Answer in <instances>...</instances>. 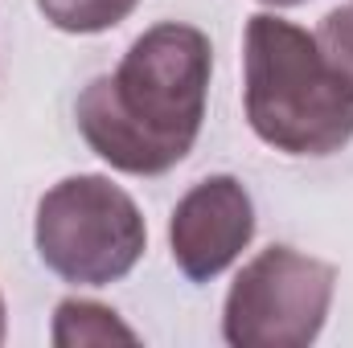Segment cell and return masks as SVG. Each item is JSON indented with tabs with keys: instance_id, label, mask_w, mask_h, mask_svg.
<instances>
[{
	"instance_id": "obj_6",
	"label": "cell",
	"mask_w": 353,
	"mask_h": 348,
	"mask_svg": "<svg viewBox=\"0 0 353 348\" xmlns=\"http://www.w3.org/2000/svg\"><path fill=\"white\" fill-rule=\"evenodd\" d=\"M50 340L58 348H90V345H136L140 336L103 303L94 299H62L54 312Z\"/></svg>"
},
{
	"instance_id": "obj_9",
	"label": "cell",
	"mask_w": 353,
	"mask_h": 348,
	"mask_svg": "<svg viewBox=\"0 0 353 348\" xmlns=\"http://www.w3.org/2000/svg\"><path fill=\"white\" fill-rule=\"evenodd\" d=\"M263 4H271V8H292V4H304V0H263Z\"/></svg>"
},
{
	"instance_id": "obj_1",
	"label": "cell",
	"mask_w": 353,
	"mask_h": 348,
	"mask_svg": "<svg viewBox=\"0 0 353 348\" xmlns=\"http://www.w3.org/2000/svg\"><path fill=\"white\" fill-rule=\"evenodd\" d=\"M210 74V37L193 25L161 21L128 45L111 74L87 83L74 102L79 131L115 173H169L201 135Z\"/></svg>"
},
{
	"instance_id": "obj_10",
	"label": "cell",
	"mask_w": 353,
	"mask_h": 348,
	"mask_svg": "<svg viewBox=\"0 0 353 348\" xmlns=\"http://www.w3.org/2000/svg\"><path fill=\"white\" fill-rule=\"evenodd\" d=\"M0 345H4V295H0Z\"/></svg>"
},
{
	"instance_id": "obj_8",
	"label": "cell",
	"mask_w": 353,
	"mask_h": 348,
	"mask_svg": "<svg viewBox=\"0 0 353 348\" xmlns=\"http://www.w3.org/2000/svg\"><path fill=\"white\" fill-rule=\"evenodd\" d=\"M312 37H316L321 58L329 62V70H333L345 87H353V4H341V8H333V12H325L321 29H316Z\"/></svg>"
},
{
	"instance_id": "obj_7",
	"label": "cell",
	"mask_w": 353,
	"mask_h": 348,
	"mask_svg": "<svg viewBox=\"0 0 353 348\" xmlns=\"http://www.w3.org/2000/svg\"><path fill=\"white\" fill-rule=\"evenodd\" d=\"M140 0H37L41 17L62 33H107L136 12Z\"/></svg>"
},
{
	"instance_id": "obj_3",
	"label": "cell",
	"mask_w": 353,
	"mask_h": 348,
	"mask_svg": "<svg viewBox=\"0 0 353 348\" xmlns=\"http://www.w3.org/2000/svg\"><path fill=\"white\" fill-rule=\"evenodd\" d=\"M33 242L41 262L79 287H107L144 259L148 226L140 205L99 173L66 176L37 201Z\"/></svg>"
},
{
	"instance_id": "obj_4",
	"label": "cell",
	"mask_w": 353,
	"mask_h": 348,
	"mask_svg": "<svg viewBox=\"0 0 353 348\" xmlns=\"http://www.w3.org/2000/svg\"><path fill=\"white\" fill-rule=\"evenodd\" d=\"M337 270L300 254L296 246H267L230 283L222 307V336L234 348H308L333 307Z\"/></svg>"
},
{
	"instance_id": "obj_2",
	"label": "cell",
	"mask_w": 353,
	"mask_h": 348,
	"mask_svg": "<svg viewBox=\"0 0 353 348\" xmlns=\"http://www.w3.org/2000/svg\"><path fill=\"white\" fill-rule=\"evenodd\" d=\"M243 107L251 131L283 156H333L353 140V87L316 37L275 12H255L243 37Z\"/></svg>"
},
{
	"instance_id": "obj_5",
	"label": "cell",
	"mask_w": 353,
	"mask_h": 348,
	"mask_svg": "<svg viewBox=\"0 0 353 348\" xmlns=\"http://www.w3.org/2000/svg\"><path fill=\"white\" fill-rule=\"evenodd\" d=\"M255 238V205L239 176H205L197 180L173 209L169 246L176 270L189 283L218 279Z\"/></svg>"
}]
</instances>
